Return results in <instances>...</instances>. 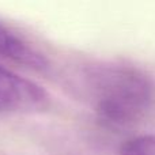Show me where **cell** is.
Here are the masks:
<instances>
[{
  "label": "cell",
  "mask_w": 155,
  "mask_h": 155,
  "mask_svg": "<svg viewBox=\"0 0 155 155\" xmlns=\"http://www.w3.org/2000/svg\"><path fill=\"white\" fill-rule=\"evenodd\" d=\"M118 155H155V134L132 136L120 147Z\"/></svg>",
  "instance_id": "277c9868"
},
{
  "label": "cell",
  "mask_w": 155,
  "mask_h": 155,
  "mask_svg": "<svg viewBox=\"0 0 155 155\" xmlns=\"http://www.w3.org/2000/svg\"><path fill=\"white\" fill-rule=\"evenodd\" d=\"M51 104L52 98L44 87L0 65V113H41Z\"/></svg>",
  "instance_id": "7a4b0ae2"
},
{
  "label": "cell",
  "mask_w": 155,
  "mask_h": 155,
  "mask_svg": "<svg viewBox=\"0 0 155 155\" xmlns=\"http://www.w3.org/2000/svg\"><path fill=\"white\" fill-rule=\"evenodd\" d=\"M86 98L98 123L109 129L137 124L150 110L154 84L140 67L125 61H98L82 74Z\"/></svg>",
  "instance_id": "6da1fadb"
},
{
  "label": "cell",
  "mask_w": 155,
  "mask_h": 155,
  "mask_svg": "<svg viewBox=\"0 0 155 155\" xmlns=\"http://www.w3.org/2000/svg\"><path fill=\"white\" fill-rule=\"evenodd\" d=\"M0 57L30 70L45 71L49 67L46 56L16 30L0 21Z\"/></svg>",
  "instance_id": "3957f363"
}]
</instances>
